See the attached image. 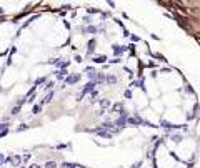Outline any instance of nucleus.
Here are the masks:
<instances>
[{
    "label": "nucleus",
    "mask_w": 200,
    "mask_h": 168,
    "mask_svg": "<svg viewBox=\"0 0 200 168\" xmlns=\"http://www.w3.org/2000/svg\"><path fill=\"white\" fill-rule=\"evenodd\" d=\"M80 78H82V75H80V73L70 75V77H67L65 83H67V85H74V83H77V82H80Z\"/></svg>",
    "instance_id": "f257e3e1"
},
{
    "label": "nucleus",
    "mask_w": 200,
    "mask_h": 168,
    "mask_svg": "<svg viewBox=\"0 0 200 168\" xmlns=\"http://www.w3.org/2000/svg\"><path fill=\"white\" fill-rule=\"evenodd\" d=\"M94 87H95V82H89V83L85 85V88H84V92H82V95H85V93H90V92H94Z\"/></svg>",
    "instance_id": "f03ea898"
},
{
    "label": "nucleus",
    "mask_w": 200,
    "mask_h": 168,
    "mask_svg": "<svg viewBox=\"0 0 200 168\" xmlns=\"http://www.w3.org/2000/svg\"><path fill=\"white\" fill-rule=\"evenodd\" d=\"M112 49H114V54H115V55H120V54H122V52H124V50H127V47L115 45V47H112Z\"/></svg>",
    "instance_id": "7ed1b4c3"
},
{
    "label": "nucleus",
    "mask_w": 200,
    "mask_h": 168,
    "mask_svg": "<svg viewBox=\"0 0 200 168\" xmlns=\"http://www.w3.org/2000/svg\"><path fill=\"white\" fill-rule=\"evenodd\" d=\"M105 60H107V57H105V55H99V57H95V58H94L95 63H104Z\"/></svg>",
    "instance_id": "20e7f679"
},
{
    "label": "nucleus",
    "mask_w": 200,
    "mask_h": 168,
    "mask_svg": "<svg viewBox=\"0 0 200 168\" xmlns=\"http://www.w3.org/2000/svg\"><path fill=\"white\" fill-rule=\"evenodd\" d=\"M94 49H95V40L92 38V40L89 42V50H87V54H92V52H94Z\"/></svg>",
    "instance_id": "39448f33"
},
{
    "label": "nucleus",
    "mask_w": 200,
    "mask_h": 168,
    "mask_svg": "<svg viewBox=\"0 0 200 168\" xmlns=\"http://www.w3.org/2000/svg\"><path fill=\"white\" fill-rule=\"evenodd\" d=\"M40 110H42L40 105H33V107H32V113H33V115H37L38 112H40Z\"/></svg>",
    "instance_id": "423d86ee"
},
{
    "label": "nucleus",
    "mask_w": 200,
    "mask_h": 168,
    "mask_svg": "<svg viewBox=\"0 0 200 168\" xmlns=\"http://www.w3.org/2000/svg\"><path fill=\"white\" fill-rule=\"evenodd\" d=\"M84 32H87V33H95V32H97V27H92V25H90V27H87Z\"/></svg>",
    "instance_id": "0eeeda50"
},
{
    "label": "nucleus",
    "mask_w": 200,
    "mask_h": 168,
    "mask_svg": "<svg viewBox=\"0 0 200 168\" xmlns=\"http://www.w3.org/2000/svg\"><path fill=\"white\" fill-rule=\"evenodd\" d=\"M65 73H67L65 70H60V72H57V78H58V80H60V78H63V77H65Z\"/></svg>",
    "instance_id": "6e6552de"
},
{
    "label": "nucleus",
    "mask_w": 200,
    "mask_h": 168,
    "mask_svg": "<svg viewBox=\"0 0 200 168\" xmlns=\"http://www.w3.org/2000/svg\"><path fill=\"white\" fill-rule=\"evenodd\" d=\"M52 97H53V92H50V93H48V95H47V97H45V98H43V103H47V102H50V98H52Z\"/></svg>",
    "instance_id": "1a4fd4ad"
},
{
    "label": "nucleus",
    "mask_w": 200,
    "mask_h": 168,
    "mask_svg": "<svg viewBox=\"0 0 200 168\" xmlns=\"http://www.w3.org/2000/svg\"><path fill=\"white\" fill-rule=\"evenodd\" d=\"M97 80H99V82H104V80H105V75H104V73H99V75H97Z\"/></svg>",
    "instance_id": "9d476101"
},
{
    "label": "nucleus",
    "mask_w": 200,
    "mask_h": 168,
    "mask_svg": "<svg viewBox=\"0 0 200 168\" xmlns=\"http://www.w3.org/2000/svg\"><path fill=\"white\" fill-rule=\"evenodd\" d=\"M107 80H109L110 83H115V80H117V78H115V77H107Z\"/></svg>",
    "instance_id": "9b49d317"
},
{
    "label": "nucleus",
    "mask_w": 200,
    "mask_h": 168,
    "mask_svg": "<svg viewBox=\"0 0 200 168\" xmlns=\"http://www.w3.org/2000/svg\"><path fill=\"white\" fill-rule=\"evenodd\" d=\"M45 166H47V168H55V163H52V161H50V163H47Z\"/></svg>",
    "instance_id": "f8f14e48"
},
{
    "label": "nucleus",
    "mask_w": 200,
    "mask_h": 168,
    "mask_svg": "<svg viewBox=\"0 0 200 168\" xmlns=\"http://www.w3.org/2000/svg\"><path fill=\"white\" fill-rule=\"evenodd\" d=\"M180 140H182V137H178V135L173 137V142H180Z\"/></svg>",
    "instance_id": "ddd939ff"
},
{
    "label": "nucleus",
    "mask_w": 200,
    "mask_h": 168,
    "mask_svg": "<svg viewBox=\"0 0 200 168\" xmlns=\"http://www.w3.org/2000/svg\"><path fill=\"white\" fill-rule=\"evenodd\" d=\"M125 97L127 98H132V92H130V90H129V92H125Z\"/></svg>",
    "instance_id": "4468645a"
},
{
    "label": "nucleus",
    "mask_w": 200,
    "mask_h": 168,
    "mask_svg": "<svg viewBox=\"0 0 200 168\" xmlns=\"http://www.w3.org/2000/svg\"><path fill=\"white\" fill-rule=\"evenodd\" d=\"M3 161H5V160H3V156H2V155H0V163H3Z\"/></svg>",
    "instance_id": "2eb2a0df"
}]
</instances>
